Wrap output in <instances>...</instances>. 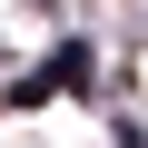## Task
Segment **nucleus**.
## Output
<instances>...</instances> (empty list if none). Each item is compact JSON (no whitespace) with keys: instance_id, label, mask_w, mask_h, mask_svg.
Listing matches in <instances>:
<instances>
[]
</instances>
